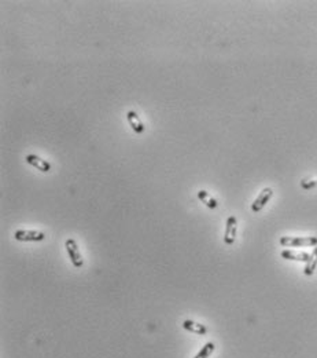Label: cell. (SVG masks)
Segmentation results:
<instances>
[{"label": "cell", "mask_w": 317, "mask_h": 358, "mask_svg": "<svg viewBox=\"0 0 317 358\" xmlns=\"http://www.w3.org/2000/svg\"><path fill=\"white\" fill-rule=\"evenodd\" d=\"M283 246H317V237H281Z\"/></svg>", "instance_id": "1"}, {"label": "cell", "mask_w": 317, "mask_h": 358, "mask_svg": "<svg viewBox=\"0 0 317 358\" xmlns=\"http://www.w3.org/2000/svg\"><path fill=\"white\" fill-rule=\"evenodd\" d=\"M65 246H66L67 255H69V258H70V261L73 263L74 268H82L84 261H82V256L81 254H80V251H79V246H77L76 240L67 239L66 243H65Z\"/></svg>", "instance_id": "2"}, {"label": "cell", "mask_w": 317, "mask_h": 358, "mask_svg": "<svg viewBox=\"0 0 317 358\" xmlns=\"http://www.w3.org/2000/svg\"><path fill=\"white\" fill-rule=\"evenodd\" d=\"M236 231H238V221L235 217H229L225 224V233H224V243L227 246H232L235 243Z\"/></svg>", "instance_id": "3"}, {"label": "cell", "mask_w": 317, "mask_h": 358, "mask_svg": "<svg viewBox=\"0 0 317 358\" xmlns=\"http://www.w3.org/2000/svg\"><path fill=\"white\" fill-rule=\"evenodd\" d=\"M14 237L18 241H43L45 239V234L37 230H17L14 233Z\"/></svg>", "instance_id": "4"}, {"label": "cell", "mask_w": 317, "mask_h": 358, "mask_svg": "<svg viewBox=\"0 0 317 358\" xmlns=\"http://www.w3.org/2000/svg\"><path fill=\"white\" fill-rule=\"evenodd\" d=\"M272 196H273L272 189H271V187H265V189L258 194V197L254 200V202L251 204V209H253L254 212H259V211L268 204V201L272 199Z\"/></svg>", "instance_id": "5"}, {"label": "cell", "mask_w": 317, "mask_h": 358, "mask_svg": "<svg viewBox=\"0 0 317 358\" xmlns=\"http://www.w3.org/2000/svg\"><path fill=\"white\" fill-rule=\"evenodd\" d=\"M25 160H26V163H28V164L33 165V167L37 168L39 171H41V172L51 171V164H50L48 161L43 160L41 157L36 156V155H28Z\"/></svg>", "instance_id": "6"}, {"label": "cell", "mask_w": 317, "mask_h": 358, "mask_svg": "<svg viewBox=\"0 0 317 358\" xmlns=\"http://www.w3.org/2000/svg\"><path fill=\"white\" fill-rule=\"evenodd\" d=\"M126 119H128V123H129V126L132 127V130L136 133V134H143L144 133V124L141 123V120L139 119V116H138V113L133 112V111H129V112L126 113Z\"/></svg>", "instance_id": "7"}, {"label": "cell", "mask_w": 317, "mask_h": 358, "mask_svg": "<svg viewBox=\"0 0 317 358\" xmlns=\"http://www.w3.org/2000/svg\"><path fill=\"white\" fill-rule=\"evenodd\" d=\"M183 328L188 332H191V334H195V335H206L207 332V328L205 325L192 320H185L183 322Z\"/></svg>", "instance_id": "8"}, {"label": "cell", "mask_w": 317, "mask_h": 358, "mask_svg": "<svg viewBox=\"0 0 317 358\" xmlns=\"http://www.w3.org/2000/svg\"><path fill=\"white\" fill-rule=\"evenodd\" d=\"M281 256L284 259H288V261H298V262H308L310 259V254H306V252H295V251H290V249H286L281 252Z\"/></svg>", "instance_id": "9"}, {"label": "cell", "mask_w": 317, "mask_h": 358, "mask_svg": "<svg viewBox=\"0 0 317 358\" xmlns=\"http://www.w3.org/2000/svg\"><path fill=\"white\" fill-rule=\"evenodd\" d=\"M317 268V246H315V249L312 251L310 254V259L306 262V266L303 268V273L306 276H312L315 273V270Z\"/></svg>", "instance_id": "10"}, {"label": "cell", "mask_w": 317, "mask_h": 358, "mask_svg": "<svg viewBox=\"0 0 317 358\" xmlns=\"http://www.w3.org/2000/svg\"><path fill=\"white\" fill-rule=\"evenodd\" d=\"M198 199H199L200 201L203 202L206 207H209V208L214 209L217 208V205H218V204H217V200L213 199L210 194L207 193L206 190H199V192H198Z\"/></svg>", "instance_id": "11"}, {"label": "cell", "mask_w": 317, "mask_h": 358, "mask_svg": "<svg viewBox=\"0 0 317 358\" xmlns=\"http://www.w3.org/2000/svg\"><path fill=\"white\" fill-rule=\"evenodd\" d=\"M214 349H216V346H214L213 342H209V343H206L202 349H200L199 353H198L194 358H209L210 357V354L214 351Z\"/></svg>", "instance_id": "12"}, {"label": "cell", "mask_w": 317, "mask_h": 358, "mask_svg": "<svg viewBox=\"0 0 317 358\" xmlns=\"http://www.w3.org/2000/svg\"><path fill=\"white\" fill-rule=\"evenodd\" d=\"M316 183H317L316 180H309V182H308V180H302V182H301V186H302L303 189H310V187L316 186Z\"/></svg>", "instance_id": "13"}]
</instances>
